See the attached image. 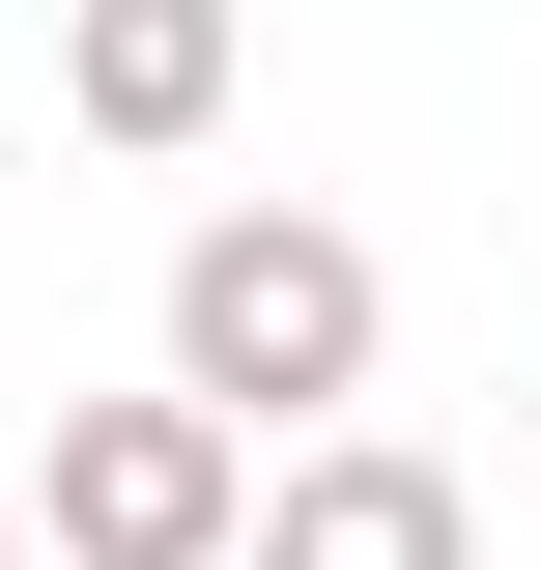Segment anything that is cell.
<instances>
[{
    "label": "cell",
    "instance_id": "obj_1",
    "mask_svg": "<svg viewBox=\"0 0 541 570\" xmlns=\"http://www.w3.org/2000/svg\"><path fill=\"white\" fill-rule=\"evenodd\" d=\"M371 343H400L371 228H314V200H228V228H171V400H200V428H285V456H314V428L371 400Z\"/></svg>",
    "mask_w": 541,
    "mask_h": 570
},
{
    "label": "cell",
    "instance_id": "obj_2",
    "mask_svg": "<svg viewBox=\"0 0 541 570\" xmlns=\"http://www.w3.org/2000/svg\"><path fill=\"white\" fill-rule=\"evenodd\" d=\"M29 542H58V570H228V542H257V428H200L171 371H142V400H58Z\"/></svg>",
    "mask_w": 541,
    "mask_h": 570
},
{
    "label": "cell",
    "instance_id": "obj_3",
    "mask_svg": "<svg viewBox=\"0 0 541 570\" xmlns=\"http://www.w3.org/2000/svg\"><path fill=\"white\" fill-rule=\"evenodd\" d=\"M228 570H484V513H456V456H400V428H314Z\"/></svg>",
    "mask_w": 541,
    "mask_h": 570
},
{
    "label": "cell",
    "instance_id": "obj_4",
    "mask_svg": "<svg viewBox=\"0 0 541 570\" xmlns=\"http://www.w3.org/2000/svg\"><path fill=\"white\" fill-rule=\"evenodd\" d=\"M228 0H58V115L86 142H142V171H171V142H228Z\"/></svg>",
    "mask_w": 541,
    "mask_h": 570
},
{
    "label": "cell",
    "instance_id": "obj_5",
    "mask_svg": "<svg viewBox=\"0 0 541 570\" xmlns=\"http://www.w3.org/2000/svg\"><path fill=\"white\" fill-rule=\"evenodd\" d=\"M0 570H29V456H0Z\"/></svg>",
    "mask_w": 541,
    "mask_h": 570
}]
</instances>
